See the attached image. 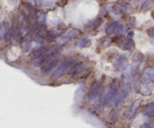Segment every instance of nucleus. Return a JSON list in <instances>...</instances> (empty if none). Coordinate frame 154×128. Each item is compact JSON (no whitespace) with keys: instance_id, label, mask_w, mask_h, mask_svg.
Instances as JSON below:
<instances>
[{"instance_id":"412c9836","label":"nucleus","mask_w":154,"mask_h":128,"mask_svg":"<svg viewBox=\"0 0 154 128\" xmlns=\"http://www.w3.org/2000/svg\"><path fill=\"white\" fill-rule=\"evenodd\" d=\"M57 34H57L56 32L54 33V31H49L46 33V34H45V37H46L47 40H48V41H53V40H54L56 39Z\"/></svg>"},{"instance_id":"a878e982","label":"nucleus","mask_w":154,"mask_h":128,"mask_svg":"<svg viewBox=\"0 0 154 128\" xmlns=\"http://www.w3.org/2000/svg\"><path fill=\"white\" fill-rule=\"evenodd\" d=\"M117 118V112H116V110H114V109H113L112 111L111 112V113H110V119L111 120V121H116Z\"/></svg>"},{"instance_id":"f03ea898","label":"nucleus","mask_w":154,"mask_h":128,"mask_svg":"<svg viewBox=\"0 0 154 128\" xmlns=\"http://www.w3.org/2000/svg\"><path fill=\"white\" fill-rule=\"evenodd\" d=\"M74 62V58L72 56H69L64 60V61L62 62V64L59 66L57 68V70L53 73L52 75V79H57L59 78L62 77L63 75L65 74V73L66 72V70H68L69 69V67L72 65Z\"/></svg>"},{"instance_id":"20e7f679","label":"nucleus","mask_w":154,"mask_h":128,"mask_svg":"<svg viewBox=\"0 0 154 128\" xmlns=\"http://www.w3.org/2000/svg\"><path fill=\"white\" fill-rule=\"evenodd\" d=\"M101 88H102V85H101V82L99 81H95L94 82L92 83L90 88H89L88 93H87V97H88L89 100L93 101V100H96V97L99 96V93H100Z\"/></svg>"},{"instance_id":"dca6fc26","label":"nucleus","mask_w":154,"mask_h":128,"mask_svg":"<svg viewBox=\"0 0 154 128\" xmlns=\"http://www.w3.org/2000/svg\"><path fill=\"white\" fill-rule=\"evenodd\" d=\"M20 29L22 31H26L29 29V20L28 17L25 14L23 15L20 23Z\"/></svg>"},{"instance_id":"cd10ccee","label":"nucleus","mask_w":154,"mask_h":128,"mask_svg":"<svg viewBox=\"0 0 154 128\" xmlns=\"http://www.w3.org/2000/svg\"><path fill=\"white\" fill-rule=\"evenodd\" d=\"M147 34H148V35L150 36V37H153L154 38V26L149 28L148 31H147Z\"/></svg>"},{"instance_id":"393cba45","label":"nucleus","mask_w":154,"mask_h":128,"mask_svg":"<svg viewBox=\"0 0 154 128\" xmlns=\"http://www.w3.org/2000/svg\"><path fill=\"white\" fill-rule=\"evenodd\" d=\"M150 5H151V4H150V1H147L144 3H143L142 6H141V10H142V11H146V10H148V9L150 8Z\"/></svg>"},{"instance_id":"9b49d317","label":"nucleus","mask_w":154,"mask_h":128,"mask_svg":"<svg viewBox=\"0 0 154 128\" xmlns=\"http://www.w3.org/2000/svg\"><path fill=\"white\" fill-rule=\"evenodd\" d=\"M143 113L145 116L149 118H153L154 117V101L149 103L148 104L144 106L143 109Z\"/></svg>"},{"instance_id":"f8f14e48","label":"nucleus","mask_w":154,"mask_h":128,"mask_svg":"<svg viewBox=\"0 0 154 128\" xmlns=\"http://www.w3.org/2000/svg\"><path fill=\"white\" fill-rule=\"evenodd\" d=\"M84 64H83V62H79L74 64L72 67H70L69 72H68V74H69V76H75V74L79 73V72L84 68Z\"/></svg>"},{"instance_id":"39448f33","label":"nucleus","mask_w":154,"mask_h":128,"mask_svg":"<svg viewBox=\"0 0 154 128\" xmlns=\"http://www.w3.org/2000/svg\"><path fill=\"white\" fill-rule=\"evenodd\" d=\"M129 91H130V85L129 83H126L123 85L120 92L119 95L117 96V99L115 101V106H120L124 103L126 99L127 98L128 95H129Z\"/></svg>"},{"instance_id":"423d86ee","label":"nucleus","mask_w":154,"mask_h":128,"mask_svg":"<svg viewBox=\"0 0 154 128\" xmlns=\"http://www.w3.org/2000/svg\"><path fill=\"white\" fill-rule=\"evenodd\" d=\"M118 91H119L118 84L117 83L113 84V85L111 86V88H110L108 92L107 93L106 96L105 97V103L106 106H110V105L113 103L114 99H115L116 97H117Z\"/></svg>"},{"instance_id":"aec40b11","label":"nucleus","mask_w":154,"mask_h":128,"mask_svg":"<svg viewBox=\"0 0 154 128\" xmlns=\"http://www.w3.org/2000/svg\"><path fill=\"white\" fill-rule=\"evenodd\" d=\"M102 22V19H101V18H99V19H96L95 21L92 22L90 24V25H88L89 28H90V29H95V28H96L97 27H99V25H101Z\"/></svg>"},{"instance_id":"c756f323","label":"nucleus","mask_w":154,"mask_h":128,"mask_svg":"<svg viewBox=\"0 0 154 128\" xmlns=\"http://www.w3.org/2000/svg\"><path fill=\"white\" fill-rule=\"evenodd\" d=\"M36 1H37V3L38 4H41L42 3V0H36Z\"/></svg>"},{"instance_id":"4be33fe9","label":"nucleus","mask_w":154,"mask_h":128,"mask_svg":"<svg viewBox=\"0 0 154 128\" xmlns=\"http://www.w3.org/2000/svg\"><path fill=\"white\" fill-rule=\"evenodd\" d=\"M143 58H144V55L140 52H135V53L134 54L133 57H132V60H133L134 61H136V62L142 61Z\"/></svg>"},{"instance_id":"0eeeda50","label":"nucleus","mask_w":154,"mask_h":128,"mask_svg":"<svg viewBox=\"0 0 154 128\" xmlns=\"http://www.w3.org/2000/svg\"><path fill=\"white\" fill-rule=\"evenodd\" d=\"M142 99L141 98H138L136 99L135 101L133 102V103L132 104V106H130V108L129 109V110L127 112H125L124 115H125V118H127V119L130 120L132 119V118H134L136 114L137 111H138V108L140 107L141 106V103H142Z\"/></svg>"},{"instance_id":"7ed1b4c3","label":"nucleus","mask_w":154,"mask_h":128,"mask_svg":"<svg viewBox=\"0 0 154 128\" xmlns=\"http://www.w3.org/2000/svg\"><path fill=\"white\" fill-rule=\"evenodd\" d=\"M59 61H60V58H54L53 59L50 60V61H47L42 67H41L40 72L42 75L44 76H48L50 73H51L53 72V70L54 69H56V67H57L59 64Z\"/></svg>"},{"instance_id":"c85d7f7f","label":"nucleus","mask_w":154,"mask_h":128,"mask_svg":"<svg viewBox=\"0 0 154 128\" xmlns=\"http://www.w3.org/2000/svg\"><path fill=\"white\" fill-rule=\"evenodd\" d=\"M127 38H129V39H132V37H133V36H134V31H129V32H128V34H127Z\"/></svg>"},{"instance_id":"ddd939ff","label":"nucleus","mask_w":154,"mask_h":128,"mask_svg":"<svg viewBox=\"0 0 154 128\" xmlns=\"http://www.w3.org/2000/svg\"><path fill=\"white\" fill-rule=\"evenodd\" d=\"M120 26V23L118 21H114V22H111L109 25L107 26V28H105V31H106L107 34H112L114 31H117V30L118 29L119 27Z\"/></svg>"},{"instance_id":"1a4fd4ad","label":"nucleus","mask_w":154,"mask_h":128,"mask_svg":"<svg viewBox=\"0 0 154 128\" xmlns=\"http://www.w3.org/2000/svg\"><path fill=\"white\" fill-rule=\"evenodd\" d=\"M119 46L123 50H130L132 51L135 49V45L132 39H125L123 40L119 44Z\"/></svg>"},{"instance_id":"5701e85b","label":"nucleus","mask_w":154,"mask_h":128,"mask_svg":"<svg viewBox=\"0 0 154 128\" xmlns=\"http://www.w3.org/2000/svg\"><path fill=\"white\" fill-rule=\"evenodd\" d=\"M12 34H13V28L10 27V28L8 29V31L5 32V36H4L5 40L6 42L9 41L10 39L11 38Z\"/></svg>"},{"instance_id":"bb28decb","label":"nucleus","mask_w":154,"mask_h":128,"mask_svg":"<svg viewBox=\"0 0 154 128\" xmlns=\"http://www.w3.org/2000/svg\"><path fill=\"white\" fill-rule=\"evenodd\" d=\"M140 128H154V121L144 124Z\"/></svg>"},{"instance_id":"2eb2a0df","label":"nucleus","mask_w":154,"mask_h":128,"mask_svg":"<svg viewBox=\"0 0 154 128\" xmlns=\"http://www.w3.org/2000/svg\"><path fill=\"white\" fill-rule=\"evenodd\" d=\"M76 45L78 47L81 48L89 47V46H91V40L88 37H83L76 42Z\"/></svg>"},{"instance_id":"4468645a","label":"nucleus","mask_w":154,"mask_h":128,"mask_svg":"<svg viewBox=\"0 0 154 128\" xmlns=\"http://www.w3.org/2000/svg\"><path fill=\"white\" fill-rule=\"evenodd\" d=\"M45 31H46V27H45V25H42V26L40 27V28H39L37 34H36L35 37L34 41L36 42V43H40V42H42V40H43L44 36L46 34Z\"/></svg>"},{"instance_id":"7c9ffc66","label":"nucleus","mask_w":154,"mask_h":128,"mask_svg":"<svg viewBox=\"0 0 154 128\" xmlns=\"http://www.w3.org/2000/svg\"><path fill=\"white\" fill-rule=\"evenodd\" d=\"M151 16H152V17H153V19H154V10L151 12Z\"/></svg>"},{"instance_id":"9d476101","label":"nucleus","mask_w":154,"mask_h":128,"mask_svg":"<svg viewBox=\"0 0 154 128\" xmlns=\"http://www.w3.org/2000/svg\"><path fill=\"white\" fill-rule=\"evenodd\" d=\"M46 49H47L45 47V46H36V47L32 50L31 55H30V59L32 60V61H35L36 59H38V58H40V57L42 56V55L45 52Z\"/></svg>"},{"instance_id":"a211bd4d","label":"nucleus","mask_w":154,"mask_h":128,"mask_svg":"<svg viewBox=\"0 0 154 128\" xmlns=\"http://www.w3.org/2000/svg\"><path fill=\"white\" fill-rule=\"evenodd\" d=\"M10 28L9 27L8 23L7 22H4L1 25V30H0V39H3L4 38L5 34L6 31H8V29Z\"/></svg>"},{"instance_id":"6e6552de","label":"nucleus","mask_w":154,"mask_h":128,"mask_svg":"<svg viewBox=\"0 0 154 128\" xmlns=\"http://www.w3.org/2000/svg\"><path fill=\"white\" fill-rule=\"evenodd\" d=\"M128 59L125 55H121L115 60L114 66L116 69L119 70H123L127 68Z\"/></svg>"},{"instance_id":"f3484780","label":"nucleus","mask_w":154,"mask_h":128,"mask_svg":"<svg viewBox=\"0 0 154 128\" xmlns=\"http://www.w3.org/2000/svg\"><path fill=\"white\" fill-rule=\"evenodd\" d=\"M144 79L147 82H150V81L154 79V68L153 67H149V68L146 69L144 71Z\"/></svg>"},{"instance_id":"b1692460","label":"nucleus","mask_w":154,"mask_h":128,"mask_svg":"<svg viewBox=\"0 0 154 128\" xmlns=\"http://www.w3.org/2000/svg\"><path fill=\"white\" fill-rule=\"evenodd\" d=\"M77 34V31H75V29H69V31L66 32V36H65V38L67 40V39H71L73 38L75 36H76Z\"/></svg>"},{"instance_id":"6ab92c4d","label":"nucleus","mask_w":154,"mask_h":128,"mask_svg":"<svg viewBox=\"0 0 154 128\" xmlns=\"http://www.w3.org/2000/svg\"><path fill=\"white\" fill-rule=\"evenodd\" d=\"M30 46H31V45H30L29 40L26 37L22 41V47L23 49V52L25 53H26V52H28L30 50Z\"/></svg>"},{"instance_id":"f257e3e1","label":"nucleus","mask_w":154,"mask_h":128,"mask_svg":"<svg viewBox=\"0 0 154 128\" xmlns=\"http://www.w3.org/2000/svg\"><path fill=\"white\" fill-rule=\"evenodd\" d=\"M59 52H60V48L57 46H52V47H50L49 49H47L45 52L42 54V56L34 61L33 65L35 67H38V66L42 65L43 63L47 62V61L56 58L58 55Z\"/></svg>"}]
</instances>
